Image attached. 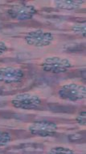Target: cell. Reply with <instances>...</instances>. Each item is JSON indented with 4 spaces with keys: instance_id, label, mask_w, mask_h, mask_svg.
Here are the masks:
<instances>
[{
    "instance_id": "cell-1",
    "label": "cell",
    "mask_w": 86,
    "mask_h": 154,
    "mask_svg": "<svg viewBox=\"0 0 86 154\" xmlns=\"http://www.w3.org/2000/svg\"><path fill=\"white\" fill-rule=\"evenodd\" d=\"M58 96L64 101H77L86 97V88L84 85L72 83L61 86L58 90Z\"/></svg>"
},
{
    "instance_id": "cell-2",
    "label": "cell",
    "mask_w": 86,
    "mask_h": 154,
    "mask_svg": "<svg viewBox=\"0 0 86 154\" xmlns=\"http://www.w3.org/2000/svg\"><path fill=\"white\" fill-rule=\"evenodd\" d=\"M41 66L44 72L53 74H60L68 72L72 66V63L68 59L53 56L45 59L42 63Z\"/></svg>"
},
{
    "instance_id": "cell-3",
    "label": "cell",
    "mask_w": 86,
    "mask_h": 154,
    "mask_svg": "<svg viewBox=\"0 0 86 154\" xmlns=\"http://www.w3.org/2000/svg\"><path fill=\"white\" fill-rule=\"evenodd\" d=\"M27 45L41 48L50 45L54 40V36L52 32L43 29H36L29 32L24 37Z\"/></svg>"
},
{
    "instance_id": "cell-4",
    "label": "cell",
    "mask_w": 86,
    "mask_h": 154,
    "mask_svg": "<svg viewBox=\"0 0 86 154\" xmlns=\"http://www.w3.org/2000/svg\"><path fill=\"white\" fill-rule=\"evenodd\" d=\"M11 104L17 109H36L40 106L41 99L38 96L31 93H19L14 97L11 100Z\"/></svg>"
},
{
    "instance_id": "cell-5",
    "label": "cell",
    "mask_w": 86,
    "mask_h": 154,
    "mask_svg": "<svg viewBox=\"0 0 86 154\" xmlns=\"http://www.w3.org/2000/svg\"><path fill=\"white\" fill-rule=\"evenodd\" d=\"M37 10L34 6L25 3H19L11 6L7 10L8 16L17 20H31L36 14Z\"/></svg>"
},
{
    "instance_id": "cell-6",
    "label": "cell",
    "mask_w": 86,
    "mask_h": 154,
    "mask_svg": "<svg viewBox=\"0 0 86 154\" xmlns=\"http://www.w3.org/2000/svg\"><path fill=\"white\" fill-rule=\"evenodd\" d=\"M28 130L32 135L47 137L55 134L57 130V125L50 121H36L29 126Z\"/></svg>"
},
{
    "instance_id": "cell-7",
    "label": "cell",
    "mask_w": 86,
    "mask_h": 154,
    "mask_svg": "<svg viewBox=\"0 0 86 154\" xmlns=\"http://www.w3.org/2000/svg\"><path fill=\"white\" fill-rule=\"evenodd\" d=\"M24 76L23 70L15 66H4L0 68V82L3 84H17Z\"/></svg>"
},
{
    "instance_id": "cell-8",
    "label": "cell",
    "mask_w": 86,
    "mask_h": 154,
    "mask_svg": "<svg viewBox=\"0 0 86 154\" xmlns=\"http://www.w3.org/2000/svg\"><path fill=\"white\" fill-rule=\"evenodd\" d=\"M85 3L83 0H56L54 4L57 8L63 10H75L80 8Z\"/></svg>"
},
{
    "instance_id": "cell-9",
    "label": "cell",
    "mask_w": 86,
    "mask_h": 154,
    "mask_svg": "<svg viewBox=\"0 0 86 154\" xmlns=\"http://www.w3.org/2000/svg\"><path fill=\"white\" fill-rule=\"evenodd\" d=\"M47 154H75V152L68 148L59 146L50 149Z\"/></svg>"
},
{
    "instance_id": "cell-10",
    "label": "cell",
    "mask_w": 86,
    "mask_h": 154,
    "mask_svg": "<svg viewBox=\"0 0 86 154\" xmlns=\"http://www.w3.org/2000/svg\"><path fill=\"white\" fill-rule=\"evenodd\" d=\"M11 140V136L10 133L3 131H0V146H3L10 143Z\"/></svg>"
},
{
    "instance_id": "cell-11",
    "label": "cell",
    "mask_w": 86,
    "mask_h": 154,
    "mask_svg": "<svg viewBox=\"0 0 86 154\" xmlns=\"http://www.w3.org/2000/svg\"><path fill=\"white\" fill-rule=\"evenodd\" d=\"M72 29L75 33L81 35L85 37V23L82 24H76L72 28Z\"/></svg>"
},
{
    "instance_id": "cell-12",
    "label": "cell",
    "mask_w": 86,
    "mask_h": 154,
    "mask_svg": "<svg viewBox=\"0 0 86 154\" xmlns=\"http://www.w3.org/2000/svg\"><path fill=\"white\" fill-rule=\"evenodd\" d=\"M76 119L80 125H81V126H85L86 124L85 111H81V113H79V114H77V116H76Z\"/></svg>"
},
{
    "instance_id": "cell-13",
    "label": "cell",
    "mask_w": 86,
    "mask_h": 154,
    "mask_svg": "<svg viewBox=\"0 0 86 154\" xmlns=\"http://www.w3.org/2000/svg\"><path fill=\"white\" fill-rule=\"evenodd\" d=\"M7 46L3 42H0V55H2L7 51Z\"/></svg>"
}]
</instances>
